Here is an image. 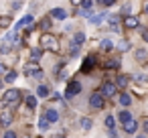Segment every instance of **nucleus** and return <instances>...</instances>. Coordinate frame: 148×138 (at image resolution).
<instances>
[{
    "mask_svg": "<svg viewBox=\"0 0 148 138\" xmlns=\"http://www.w3.org/2000/svg\"><path fill=\"white\" fill-rule=\"evenodd\" d=\"M136 138H146V134H140V136H136Z\"/></svg>",
    "mask_w": 148,
    "mask_h": 138,
    "instance_id": "37998d69",
    "label": "nucleus"
},
{
    "mask_svg": "<svg viewBox=\"0 0 148 138\" xmlns=\"http://www.w3.org/2000/svg\"><path fill=\"white\" fill-rule=\"evenodd\" d=\"M103 19H106V12H101V14H97V16H93V19H91V23H101Z\"/></svg>",
    "mask_w": 148,
    "mask_h": 138,
    "instance_id": "c756f323",
    "label": "nucleus"
},
{
    "mask_svg": "<svg viewBox=\"0 0 148 138\" xmlns=\"http://www.w3.org/2000/svg\"><path fill=\"white\" fill-rule=\"evenodd\" d=\"M35 71H37V67H35V65H27V67H25V73H27V75H33Z\"/></svg>",
    "mask_w": 148,
    "mask_h": 138,
    "instance_id": "c85d7f7f",
    "label": "nucleus"
},
{
    "mask_svg": "<svg viewBox=\"0 0 148 138\" xmlns=\"http://www.w3.org/2000/svg\"><path fill=\"white\" fill-rule=\"evenodd\" d=\"M27 106L33 110V108H37V97L35 95H27Z\"/></svg>",
    "mask_w": 148,
    "mask_h": 138,
    "instance_id": "4be33fe9",
    "label": "nucleus"
},
{
    "mask_svg": "<svg viewBox=\"0 0 148 138\" xmlns=\"http://www.w3.org/2000/svg\"><path fill=\"white\" fill-rule=\"evenodd\" d=\"M97 2H99V4H101V0H97Z\"/></svg>",
    "mask_w": 148,
    "mask_h": 138,
    "instance_id": "a18cd8bd",
    "label": "nucleus"
},
{
    "mask_svg": "<svg viewBox=\"0 0 148 138\" xmlns=\"http://www.w3.org/2000/svg\"><path fill=\"white\" fill-rule=\"evenodd\" d=\"M116 89H118V87H116V83L106 81V83L101 85V89H99V91H101V95H103V97H112V95L116 93Z\"/></svg>",
    "mask_w": 148,
    "mask_h": 138,
    "instance_id": "20e7f679",
    "label": "nucleus"
},
{
    "mask_svg": "<svg viewBox=\"0 0 148 138\" xmlns=\"http://www.w3.org/2000/svg\"><path fill=\"white\" fill-rule=\"evenodd\" d=\"M128 120H132V114H130L128 110H124V112H120V114H118V122H122V124H126Z\"/></svg>",
    "mask_w": 148,
    "mask_h": 138,
    "instance_id": "ddd939ff",
    "label": "nucleus"
},
{
    "mask_svg": "<svg viewBox=\"0 0 148 138\" xmlns=\"http://www.w3.org/2000/svg\"><path fill=\"white\" fill-rule=\"evenodd\" d=\"M41 57H43V51H41V49H31V59H33L35 63H37Z\"/></svg>",
    "mask_w": 148,
    "mask_h": 138,
    "instance_id": "a211bd4d",
    "label": "nucleus"
},
{
    "mask_svg": "<svg viewBox=\"0 0 148 138\" xmlns=\"http://www.w3.org/2000/svg\"><path fill=\"white\" fill-rule=\"evenodd\" d=\"M79 124H81V128H83V130H89V128H91V120H89V118H81V122H79Z\"/></svg>",
    "mask_w": 148,
    "mask_h": 138,
    "instance_id": "393cba45",
    "label": "nucleus"
},
{
    "mask_svg": "<svg viewBox=\"0 0 148 138\" xmlns=\"http://www.w3.org/2000/svg\"><path fill=\"white\" fill-rule=\"evenodd\" d=\"M71 4H73V6H79V4H81V0H71Z\"/></svg>",
    "mask_w": 148,
    "mask_h": 138,
    "instance_id": "58836bf2",
    "label": "nucleus"
},
{
    "mask_svg": "<svg viewBox=\"0 0 148 138\" xmlns=\"http://www.w3.org/2000/svg\"><path fill=\"white\" fill-rule=\"evenodd\" d=\"M124 27L126 29H138V19L136 16H124Z\"/></svg>",
    "mask_w": 148,
    "mask_h": 138,
    "instance_id": "0eeeda50",
    "label": "nucleus"
},
{
    "mask_svg": "<svg viewBox=\"0 0 148 138\" xmlns=\"http://www.w3.org/2000/svg\"><path fill=\"white\" fill-rule=\"evenodd\" d=\"M91 4H93V0H81V8H83V10H89Z\"/></svg>",
    "mask_w": 148,
    "mask_h": 138,
    "instance_id": "cd10ccee",
    "label": "nucleus"
},
{
    "mask_svg": "<svg viewBox=\"0 0 148 138\" xmlns=\"http://www.w3.org/2000/svg\"><path fill=\"white\" fill-rule=\"evenodd\" d=\"M93 67H95V57H93V55H89V57L85 59V63H83V71L87 73V71H91Z\"/></svg>",
    "mask_w": 148,
    "mask_h": 138,
    "instance_id": "9d476101",
    "label": "nucleus"
},
{
    "mask_svg": "<svg viewBox=\"0 0 148 138\" xmlns=\"http://www.w3.org/2000/svg\"><path fill=\"white\" fill-rule=\"evenodd\" d=\"M106 126L112 130V128L116 126V118H114V116H108V118H106Z\"/></svg>",
    "mask_w": 148,
    "mask_h": 138,
    "instance_id": "a878e982",
    "label": "nucleus"
},
{
    "mask_svg": "<svg viewBox=\"0 0 148 138\" xmlns=\"http://www.w3.org/2000/svg\"><path fill=\"white\" fill-rule=\"evenodd\" d=\"M10 122H12V114H10V112L2 114V118H0V124H2V126H10Z\"/></svg>",
    "mask_w": 148,
    "mask_h": 138,
    "instance_id": "4468645a",
    "label": "nucleus"
},
{
    "mask_svg": "<svg viewBox=\"0 0 148 138\" xmlns=\"http://www.w3.org/2000/svg\"><path fill=\"white\" fill-rule=\"evenodd\" d=\"M0 87H2V81H0Z\"/></svg>",
    "mask_w": 148,
    "mask_h": 138,
    "instance_id": "c03bdc74",
    "label": "nucleus"
},
{
    "mask_svg": "<svg viewBox=\"0 0 148 138\" xmlns=\"http://www.w3.org/2000/svg\"><path fill=\"white\" fill-rule=\"evenodd\" d=\"M120 67V59H110L106 63V69H118Z\"/></svg>",
    "mask_w": 148,
    "mask_h": 138,
    "instance_id": "aec40b11",
    "label": "nucleus"
},
{
    "mask_svg": "<svg viewBox=\"0 0 148 138\" xmlns=\"http://www.w3.org/2000/svg\"><path fill=\"white\" fill-rule=\"evenodd\" d=\"M83 41H85V33H75V37H73V43L81 45Z\"/></svg>",
    "mask_w": 148,
    "mask_h": 138,
    "instance_id": "412c9836",
    "label": "nucleus"
},
{
    "mask_svg": "<svg viewBox=\"0 0 148 138\" xmlns=\"http://www.w3.org/2000/svg\"><path fill=\"white\" fill-rule=\"evenodd\" d=\"M10 51V45H0V53H8Z\"/></svg>",
    "mask_w": 148,
    "mask_h": 138,
    "instance_id": "f704fd0d",
    "label": "nucleus"
},
{
    "mask_svg": "<svg viewBox=\"0 0 148 138\" xmlns=\"http://www.w3.org/2000/svg\"><path fill=\"white\" fill-rule=\"evenodd\" d=\"M23 97V93H21V89H8L6 93H4V97H2V106H8V104H14V102H18Z\"/></svg>",
    "mask_w": 148,
    "mask_h": 138,
    "instance_id": "f03ea898",
    "label": "nucleus"
},
{
    "mask_svg": "<svg viewBox=\"0 0 148 138\" xmlns=\"http://www.w3.org/2000/svg\"><path fill=\"white\" fill-rule=\"evenodd\" d=\"M144 12H146V14H148V2H146V6H144Z\"/></svg>",
    "mask_w": 148,
    "mask_h": 138,
    "instance_id": "79ce46f5",
    "label": "nucleus"
},
{
    "mask_svg": "<svg viewBox=\"0 0 148 138\" xmlns=\"http://www.w3.org/2000/svg\"><path fill=\"white\" fill-rule=\"evenodd\" d=\"M124 132H126V134H136V132H138V122H136L134 118L128 120V122L124 124Z\"/></svg>",
    "mask_w": 148,
    "mask_h": 138,
    "instance_id": "423d86ee",
    "label": "nucleus"
},
{
    "mask_svg": "<svg viewBox=\"0 0 148 138\" xmlns=\"http://www.w3.org/2000/svg\"><path fill=\"white\" fill-rule=\"evenodd\" d=\"M118 49H120V51H128V49H130V43H128V41H120V43H118Z\"/></svg>",
    "mask_w": 148,
    "mask_h": 138,
    "instance_id": "bb28decb",
    "label": "nucleus"
},
{
    "mask_svg": "<svg viewBox=\"0 0 148 138\" xmlns=\"http://www.w3.org/2000/svg\"><path fill=\"white\" fill-rule=\"evenodd\" d=\"M49 27H51V21H49V19H43V21H41V29H45V31H47Z\"/></svg>",
    "mask_w": 148,
    "mask_h": 138,
    "instance_id": "2f4dec72",
    "label": "nucleus"
},
{
    "mask_svg": "<svg viewBox=\"0 0 148 138\" xmlns=\"http://www.w3.org/2000/svg\"><path fill=\"white\" fill-rule=\"evenodd\" d=\"M37 95L39 97H49V87L47 85H39L37 87Z\"/></svg>",
    "mask_w": 148,
    "mask_h": 138,
    "instance_id": "dca6fc26",
    "label": "nucleus"
},
{
    "mask_svg": "<svg viewBox=\"0 0 148 138\" xmlns=\"http://www.w3.org/2000/svg\"><path fill=\"white\" fill-rule=\"evenodd\" d=\"M118 104H120V106H124V108H128V106L132 104V97H130L128 93H120V97H118Z\"/></svg>",
    "mask_w": 148,
    "mask_h": 138,
    "instance_id": "9b49d317",
    "label": "nucleus"
},
{
    "mask_svg": "<svg viewBox=\"0 0 148 138\" xmlns=\"http://www.w3.org/2000/svg\"><path fill=\"white\" fill-rule=\"evenodd\" d=\"M8 69H6V65H2V63H0V75H4Z\"/></svg>",
    "mask_w": 148,
    "mask_h": 138,
    "instance_id": "4c0bfd02",
    "label": "nucleus"
},
{
    "mask_svg": "<svg viewBox=\"0 0 148 138\" xmlns=\"http://www.w3.org/2000/svg\"><path fill=\"white\" fill-rule=\"evenodd\" d=\"M51 16L57 19V21H65V19H67V12H65L63 8H55V10H51Z\"/></svg>",
    "mask_w": 148,
    "mask_h": 138,
    "instance_id": "1a4fd4ad",
    "label": "nucleus"
},
{
    "mask_svg": "<svg viewBox=\"0 0 148 138\" xmlns=\"http://www.w3.org/2000/svg\"><path fill=\"white\" fill-rule=\"evenodd\" d=\"M134 55H136V59H138V61H146V59H148V53H146L144 49H138Z\"/></svg>",
    "mask_w": 148,
    "mask_h": 138,
    "instance_id": "6ab92c4d",
    "label": "nucleus"
},
{
    "mask_svg": "<svg viewBox=\"0 0 148 138\" xmlns=\"http://www.w3.org/2000/svg\"><path fill=\"white\" fill-rule=\"evenodd\" d=\"M144 132H146V134H148V120H146V122H144Z\"/></svg>",
    "mask_w": 148,
    "mask_h": 138,
    "instance_id": "a19ab883",
    "label": "nucleus"
},
{
    "mask_svg": "<svg viewBox=\"0 0 148 138\" xmlns=\"http://www.w3.org/2000/svg\"><path fill=\"white\" fill-rule=\"evenodd\" d=\"M4 81H8V83L16 81V73H14V71H6V77H4Z\"/></svg>",
    "mask_w": 148,
    "mask_h": 138,
    "instance_id": "b1692460",
    "label": "nucleus"
},
{
    "mask_svg": "<svg viewBox=\"0 0 148 138\" xmlns=\"http://www.w3.org/2000/svg\"><path fill=\"white\" fill-rule=\"evenodd\" d=\"M103 104H106V97L101 95V91H93V93L89 95V106H91L93 110L103 108Z\"/></svg>",
    "mask_w": 148,
    "mask_h": 138,
    "instance_id": "7ed1b4c3",
    "label": "nucleus"
},
{
    "mask_svg": "<svg viewBox=\"0 0 148 138\" xmlns=\"http://www.w3.org/2000/svg\"><path fill=\"white\" fill-rule=\"evenodd\" d=\"M114 2H116V0H101V4H103V6H112Z\"/></svg>",
    "mask_w": 148,
    "mask_h": 138,
    "instance_id": "e433bc0d",
    "label": "nucleus"
},
{
    "mask_svg": "<svg viewBox=\"0 0 148 138\" xmlns=\"http://www.w3.org/2000/svg\"><path fill=\"white\" fill-rule=\"evenodd\" d=\"M49 126H51V124H49V120L43 116V118L39 120V128H41V130H49Z\"/></svg>",
    "mask_w": 148,
    "mask_h": 138,
    "instance_id": "5701e85b",
    "label": "nucleus"
},
{
    "mask_svg": "<svg viewBox=\"0 0 148 138\" xmlns=\"http://www.w3.org/2000/svg\"><path fill=\"white\" fill-rule=\"evenodd\" d=\"M8 25H10V19L8 16H4V19L0 16V27H8Z\"/></svg>",
    "mask_w": 148,
    "mask_h": 138,
    "instance_id": "473e14b6",
    "label": "nucleus"
},
{
    "mask_svg": "<svg viewBox=\"0 0 148 138\" xmlns=\"http://www.w3.org/2000/svg\"><path fill=\"white\" fill-rule=\"evenodd\" d=\"M25 25H33V16H31V14H27V16H23V19L18 21V25H16V31H21Z\"/></svg>",
    "mask_w": 148,
    "mask_h": 138,
    "instance_id": "f8f14e48",
    "label": "nucleus"
},
{
    "mask_svg": "<svg viewBox=\"0 0 148 138\" xmlns=\"http://www.w3.org/2000/svg\"><path fill=\"white\" fill-rule=\"evenodd\" d=\"M99 47H101L103 51H112V49H114V43H112L110 39H103V41L99 43Z\"/></svg>",
    "mask_w": 148,
    "mask_h": 138,
    "instance_id": "f3484780",
    "label": "nucleus"
},
{
    "mask_svg": "<svg viewBox=\"0 0 148 138\" xmlns=\"http://www.w3.org/2000/svg\"><path fill=\"white\" fill-rule=\"evenodd\" d=\"M142 37H144V41H148V31H142Z\"/></svg>",
    "mask_w": 148,
    "mask_h": 138,
    "instance_id": "ea45409f",
    "label": "nucleus"
},
{
    "mask_svg": "<svg viewBox=\"0 0 148 138\" xmlns=\"http://www.w3.org/2000/svg\"><path fill=\"white\" fill-rule=\"evenodd\" d=\"M79 91H81V83H79V81H69L65 95H67V97H73V95H77Z\"/></svg>",
    "mask_w": 148,
    "mask_h": 138,
    "instance_id": "39448f33",
    "label": "nucleus"
},
{
    "mask_svg": "<svg viewBox=\"0 0 148 138\" xmlns=\"http://www.w3.org/2000/svg\"><path fill=\"white\" fill-rule=\"evenodd\" d=\"M108 21H110V25H112V27H116V25H118V23H120V19H118V16H116V14H112V16H110V19H108Z\"/></svg>",
    "mask_w": 148,
    "mask_h": 138,
    "instance_id": "7c9ffc66",
    "label": "nucleus"
},
{
    "mask_svg": "<svg viewBox=\"0 0 148 138\" xmlns=\"http://www.w3.org/2000/svg\"><path fill=\"white\" fill-rule=\"evenodd\" d=\"M45 118L49 120V124H55V122L59 120V114H57V110H55V108H49V110L45 112Z\"/></svg>",
    "mask_w": 148,
    "mask_h": 138,
    "instance_id": "6e6552de",
    "label": "nucleus"
},
{
    "mask_svg": "<svg viewBox=\"0 0 148 138\" xmlns=\"http://www.w3.org/2000/svg\"><path fill=\"white\" fill-rule=\"evenodd\" d=\"M128 81H130V79H128L126 75H118V79H116V87H126Z\"/></svg>",
    "mask_w": 148,
    "mask_h": 138,
    "instance_id": "2eb2a0df",
    "label": "nucleus"
},
{
    "mask_svg": "<svg viewBox=\"0 0 148 138\" xmlns=\"http://www.w3.org/2000/svg\"><path fill=\"white\" fill-rule=\"evenodd\" d=\"M4 138H16V134L12 130H8V132H4Z\"/></svg>",
    "mask_w": 148,
    "mask_h": 138,
    "instance_id": "c9c22d12",
    "label": "nucleus"
},
{
    "mask_svg": "<svg viewBox=\"0 0 148 138\" xmlns=\"http://www.w3.org/2000/svg\"><path fill=\"white\" fill-rule=\"evenodd\" d=\"M41 47L47 49V51H59V41H57L53 35L45 33V35L41 37Z\"/></svg>",
    "mask_w": 148,
    "mask_h": 138,
    "instance_id": "f257e3e1",
    "label": "nucleus"
},
{
    "mask_svg": "<svg viewBox=\"0 0 148 138\" xmlns=\"http://www.w3.org/2000/svg\"><path fill=\"white\" fill-rule=\"evenodd\" d=\"M43 75H45V73H43V69H37V71L33 73V77H37V79H41Z\"/></svg>",
    "mask_w": 148,
    "mask_h": 138,
    "instance_id": "72a5a7b5",
    "label": "nucleus"
}]
</instances>
